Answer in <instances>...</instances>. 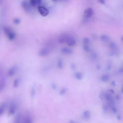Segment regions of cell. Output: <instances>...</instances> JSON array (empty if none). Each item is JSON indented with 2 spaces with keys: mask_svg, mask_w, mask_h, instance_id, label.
Masks as SVG:
<instances>
[{
  "mask_svg": "<svg viewBox=\"0 0 123 123\" xmlns=\"http://www.w3.org/2000/svg\"><path fill=\"white\" fill-rule=\"evenodd\" d=\"M4 31L7 38L10 40H13L15 38V33L13 30L8 26L4 27Z\"/></svg>",
  "mask_w": 123,
  "mask_h": 123,
  "instance_id": "6da1fadb",
  "label": "cell"
},
{
  "mask_svg": "<svg viewBox=\"0 0 123 123\" xmlns=\"http://www.w3.org/2000/svg\"><path fill=\"white\" fill-rule=\"evenodd\" d=\"M38 10L39 13H40V14L42 15V17H45L47 16V15L49 14V10L45 7L39 6H38Z\"/></svg>",
  "mask_w": 123,
  "mask_h": 123,
  "instance_id": "7a4b0ae2",
  "label": "cell"
},
{
  "mask_svg": "<svg viewBox=\"0 0 123 123\" xmlns=\"http://www.w3.org/2000/svg\"><path fill=\"white\" fill-rule=\"evenodd\" d=\"M93 10L91 8L86 9L84 12V17L85 18H89L92 16L93 14Z\"/></svg>",
  "mask_w": 123,
  "mask_h": 123,
  "instance_id": "3957f363",
  "label": "cell"
},
{
  "mask_svg": "<svg viewBox=\"0 0 123 123\" xmlns=\"http://www.w3.org/2000/svg\"><path fill=\"white\" fill-rule=\"evenodd\" d=\"M17 109V105L14 103H12L10 104L9 109V115H13L15 112H16Z\"/></svg>",
  "mask_w": 123,
  "mask_h": 123,
  "instance_id": "277c9868",
  "label": "cell"
},
{
  "mask_svg": "<svg viewBox=\"0 0 123 123\" xmlns=\"http://www.w3.org/2000/svg\"><path fill=\"white\" fill-rule=\"evenodd\" d=\"M31 4H29L26 1H24L22 3V7L24 9L25 11H26L27 12H30V11L31 10Z\"/></svg>",
  "mask_w": 123,
  "mask_h": 123,
  "instance_id": "5b68a950",
  "label": "cell"
},
{
  "mask_svg": "<svg viewBox=\"0 0 123 123\" xmlns=\"http://www.w3.org/2000/svg\"><path fill=\"white\" fill-rule=\"evenodd\" d=\"M66 43L68 44L69 46H73L75 45L76 44V41L75 39L72 37H69L67 39Z\"/></svg>",
  "mask_w": 123,
  "mask_h": 123,
  "instance_id": "8992f818",
  "label": "cell"
},
{
  "mask_svg": "<svg viewBox=\"0 0 123 123\" xmlns=\"http://www.w3.org/2000/svg\"><path fill=\"white\" fill-rule=\"evenodd\" d=\"M49 50L47 48H42L41 49L39 52L40 55L41 56H44L47 55L49 53Z\"/></svg>",
  "mask_w": 123,
  "mask_h": 123,
  "instance_id": "52a82bcc",
  "label": "cell"
},
{
  "mask_svg": "<svg viewBox=\"0 0 123 123\" xmlns=\"http://www.w3.org/2000/svg\"><path fill=\"white\" fill-rule=\"evenodd\" d=\"M68 37H69L66 35H63V36H61V37L60 38V39L59 40V41L61 43H66V40H67V39L68 38Z\"/></svg>",
  "mask_w": 123,
  "mask_h": 123,
  "instance_id": "ba28073f",
  "label": "cell"
},
{
  "mask_svg": "<svg viewBox=\"0 0 123 123\" xmlns=\"http://www.w3.org/2000/svg\"><path fill=\"white\" fill-rule=\"evenodd\" d=\"M6 106L7 105L6 103H3L0 105V116L3 115V114L4 113Z\"/></svg>",
  "mask_w": 123,
  "mask_h": 123,
  "instance_id": "9c48e42d",
  "label": "cell"
},
{
  "mask_svg": "<svg viewBox=\"0 0 123 123\" xmlns=\"http://www.w3.org/2000/svg\"><path fill=\"white\" fill-rule=\"evenodd\" d=\"M62 52L63 53L66 54H71L73 53V51L68 48H63L61 50Z\"/></svg>",
  "mask_w": 123,
  "mask_h": 123,
  "instance_id": "30bf717a",
  "label": "cell"
},
{
  "mask_svg": "<svg viewBox=\"0 0 123 123\" xmlns=\"http://www.w3.org/2000/svg\"><path fill=\"white\" fill-rule=\"evenodd\" d=\"M22 123H33V121L30 116H26L22 120Z\"/></svg>",
  "mask_w": 123,
  "mask_h": 123,
  "instance_id": "8fae6325",
  "label": "cell"
},
{
  "mask_svg": "<svg viewBox=\"0 0 123 123\" xmlns=\"http://www.w3.org/2000/svg\"><path fill=\"white\" fill-rule=\"evenodd\" d=\"M16 70H17V67H13L12 68H11L8 71V75L9 76H13L14 73H15V71H16Z\"/></svg>",
  "mask_w": 123,
  "mask_h": 123,
  "instance_id": "7c38bea8",
  "label": "cell"
},
{
  "mask_svg": "<svg viewBox=\"0 0 123 123\" xmlns=\"http://www.w3.org/2000/svg\"><path fill=\"white\" fill-rule=\"evenodd\" d=\"M22 115L21 114H18L16 118L15 119V121H14V123H22Z\"/></svg>",
  "mask_w": 123,
  "mask_h": 123,
  "instance_id": "4fadbf2b",
  "label": "cell"
},
{
  "mask_svg": "<svg viewBox=\"0 0 123 123\" xmlns=\"http://www.w3.org/2000/svg\"><path fill=\"white\" fill-rule=\"evenodd\" d=\"M101 41H104V42H108L110 40V37L106 35H103L101 36Z\"/></svg>",
  "mask_w": 123,
  "mask_h": 123,
  "instance_id": "5bb4252c",
  "label": "cell"
},
{
  "mask_svg": "<svg viewBox=\"0 0 123 123\" xmlns=\"http://www.w3.org/2000/svg\"><path fill=\"white\" fill-rule=\"evenodd\" d=\"M109 47L112 50V51H115L117 48L116 44L114 42H111L109 45Z\"/></svg>",
  "mask_w": 123,
  "mask_h": 123,
  "instance_id": "9a60e30c",
  "label": "cell"
},
{
  "mask_svg": "<svg viewBox=\"0 0 123 123\" xmlns=\"http://www.w3.org/2000/svg\"><path fill=\"white\" fill-rule=\"evenodd\" d=\"M20 83V80L18 79H15L13 82V87L14 88H17Z\"/></svg>",
  "mask_w": 123,
  "mask_h": 123,
  "instance_id": "2e32d148",
  "label": "cell"
},
{
  "mask_svg": "<svg viewBox=\"0 0 123 123\" xmlns=\"http://www.w3.org/2000/svg\"><path fill=\"white\" fill-rule=\"evenodd\" d=\"M57 66H58V67L60 68V69H62L63 67V66H64V64H63V61L60 59L59 60L58 63H57Z\"/></svg>",
  "mask_w": 123,
  "mask_h": 123,
  "instance_id": "e0dca14e",
  "label": "cell"
},
{
  "mask_svg": "<svg viewBox=\"0 0 123 123\" xmlns=\"http://www.w3.org/2000/svg\"><path fill=\"white\" fill-rule=\"evenodd\" d=\"M75 77L76 79H81L82 78V75L81 73L79 72H78V73H76L75 74Z\"/></svg>",
  "mask_w": 123,
  "mask_h": 123,
  "instance_id": "ac0fdd59",
  "label": "cell"
},
{
  "mask_svg": "<svg viewBox=\"0 0 123 123\" xmlns=\"http://www.w3.org/2000/svg\"><path fill=\"white\" fill-rule=\"evenodd\" d=\"M30 4L32 6H35L38 4L37 0H30Z\"/></svg>",
  "mask_w": 123,
  "mask_h": 123,
  "instance_id": "d6986e66",
  "label": "cell"
},
{
  "mask_svg": "<svg viewBox=\"0 0 123 123\" xmlns=\"http://www.w3.org/2000/svg\"><path fill=\"white\" fill-rule=\"evenodd\" d=\"M5 87V83L4 81H3L0 82V92L2 91L4 89Z\"/></svg>",
  "mask_w": 123,
  "mask_h": 123,
  "instance_id": "ffe728a7",
  "label": "cell"
},
{
  "mask_svg": "<svg viewBox=\"0 0 123 123\" xmlns=\"http://www.w3.org/2000/svg\"><path fill=\"white\" fill-rule=\"evenodd\" d=\"M66 88H62L61 90H60V95H64L66 92Z\"/></svg>",
  "mask_w": 123,
  "mask_h": 123,
  "instance_id": "44dd1931",
  "label": "cell"
},
{
  "mask_svg": "<svg viewBox=\"0 0 123 123\" xmlns=\"http://www.w3.org/2000/svg\"><path fill=\"white\" fill-rule=\"evenodd\" d=\"M84 50L86 52H89L90 51V48L88 44H84L83 46Z\"/></svg>",
  "mask_w": 123,
  "mask_h": 123,
  "instance_id": "7402d4cb",
  "label": "cell"
},
{
  "mask_svg": "<svg viewBox=\"0 0 123 123\" xmlns=\"http://www.w3.org/2000/svg\"><path fill=\"white\" fill-rule=\"evenodd\" d=\"M89 42V40L87 38H85L83 40V42L84 44H88Z\"/></svg>",
  "mask_w": 123,
  "mask_h": 123,
  "instance_id": "603a6c76",
  "label": "cell"
},
{
  "mask_svg": "<svg viewBox=\"0 0 123 123\" xmlns=\"http://www.w3.org/2000/svg\"><path fill=\"white\" fill-rule=\"evenodd\" d=\"M13 22L16 24H19L20 23V20L19 18H14L13 19Z\"/></svg>",
  "mask_w": 123,
  "mask_h": 123,
  "instance_id": "cb8c5ba5",
  "label": "cell"
},
{
  "mask_svg": "<svg viewBox=\"0 0 123 123\" xmlns=\"http://www.w3.org/2000/svg\"><path fill=\"white\" fill-rule=\"evenodd\" d=\"M31 96H34L35 94H36V90L34 88H33L31 90Z\"/></svg>",
  "mask_w": 123,
  "mask_h": 123,
  "instance_id": "d4e9b609",
  "label": "cell"
},
{
  "mask_svg": "<svg viewBox=\"0 0 123 123\" xmlns=\"http://www.w3.org/2000/svg\"><path fill=\"white\" fill-rule=\"evenodd\" d=\"M102 79L103 80H107L108 79V76H107L106 75H103L102 76Z\"/></svg>",
  "mask_w": 123,
  "mask_h": 123,
  "instance_id": "484cf974",
  "label": "cell"
},
{
  "mask_svg": "<svg viewBox=\"0 0 123 123\" xmlns=\"http://www.w3.org/2000/svg\"><path fill=\"white\" fill-rule=\"evenodd\" d=\"M99 3L101 4H104L105 3V0H98Z\"/></svg>",
  "mask_w": 123,
  "mask_h": 123,
  "instance_id": "4316f807",
  "label": "cell"
},
{
  "mask_svg": "<svg viewBox=\"0 0 123 123\" xmlns=\"http://www.w3.org/2000/svg\"><path fill=\"white\" fill-rule=\"evenodd\" d=\"M52 88L53 89H55L56 88V85H55V84H53L52 85Z\"/></svg>",
  "mask_w": 123,
  "mask_h": 123,
  "instance_id": "83f0119b",
  "label": "cell"
},
{
  "mask_svg": "<svg viewBox=\"0 0 123 123\" xmlns=\"http://www.w3.org/2000/svg\"><path fill=\"white\" fill-rule=\"evenodd\" d=\"M69 123H76L75 121H72V120H70V122H69Z\"/></svg>",
  "mask_w": 123,
  "mask_h": 123,
  "instance_id": "f1b7e54d",
  "label": "cell"
},
{
  "mask_svg": "<svg viewBox=\"0 0 123 123\" xmlns=\"http://www.w3.org/2000/svg\"><path fill=\"white\" fill-rule=\"evenodd\" d=\"M37 1H38V4H40V3H41L42 0H37Z\"/></svg>",
  "mask_w": 123,
  "mask_h": 123,
  "instance_id": "f546056e",
  "label": "cell"
},
{
  "mask_svg": "<svg viewBox=\"0 0 123 123\" xmlns=\"http://www.w3.org/2000/svg\"><path fill=\"white\" fill-rule=\"evenodd\" d=\"M3 3V0H0V4H1Z\"/></svg>",
  "mask_w": 123,
  "mask_h": 123,
  "instance_id": "4dcf8cb0",
  "label": "cell"
},
{
  "mask_svg": "<svg viewBox=\"0 0 123 123\" xmlns=\"http://www.w3.org/2000/svg\"><path fill=\"white\" fill-rule=\"evenodd\" d=\"M121 40H122V42H123V36H122V37H121Z\"/></svg>",
  "mask_w": 123,
  "mask_h": 123,
  "instance_id": "1f68e13d",
  "label": "cell"
},
{
  "mask_svg": "<svg viewBox=\"0 0 123 123\" xmlns=\"http://www.w3.org/2000/svg\"><path fill=\"white\" fill-rule=\"evenodd\" d=\"M53 1H57V0H53Z\"/></svg>",
  "mask_w": 123,
  "mask_h": 123,
  "instance_id": "d6a6232c",
  "label": "cell"
},
{
  "mask_svg": "<svg viewBox=\"0 0 123 123\" xmlns=\"http://www.w3.org/2000/svg\"><path fill=\"white\" fill-rule=\"evenodd\" d=\"M63 1H66V0H63Z\"/></svg>",
  "mask_w": 123,
  "mask_h": 123,
  "instance_id": "836d02e7",
  "label": "cell"
}]
</instances>
